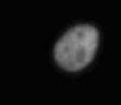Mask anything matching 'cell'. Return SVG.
Instances as JSON below:
<instances>
[{"label": "cell", "instance_id": "1", "mask_svg": "<svg viewBox=\"0 0 121 105\" xmlns=\"http://www.w3.org/2000/svg\"><path fill=\"white\" fill-rule=\"evenodd\" d=\"M99 32L90 24H79L69 29L55 44L54 59L66 71L85 68L97 53Z\"/></svg>", "mask_w": 121, "mask_h": 105}]
</instances>
